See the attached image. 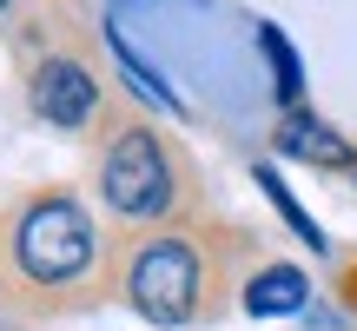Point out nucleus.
I'll use <instances>...</instances> for the list:
<instances>
[{
  "label": "nucleus",
  "mask_w": 357,
  "mask_h": 331,
  "mask_svg": "<svg viewBox=\"0 0 357 331\" xmlns=\"http://www.w3.org/2000/svg\"><path fill=\"white\" fill-rule=\"evenodd\" d=\"M93 258V232H86V212L66 199H40L33 212L20 219V265L33 279H73L79 265Z\"/></svg>",
  "instance_id": "1"
},
{
  "label": "nucleus",
  "mask_w": 357,
  "mask_h": 331,
  "mask_svg": "<svg viewBox=\"0 0 357 331\" xmlns=\"http://www.w3.org/2000/svg\"><path fill=\"white\" fill-rule=\"evenodd\" d=\"M192 298H199V258L185 245H172V239L146 245L139 265H132V305L153 325H178L192 311Z\"/></svg>",
  "instance_id": "2"
},
{
  "label": "nucleus",
  "mask_w": 357,
  "mask_h": 331,
  "mask_svg": "<svg viewBox=\"0 0 357 331\" xmlns=\"http://www.w3.org/2000/svg\"><path fill=\"white\" fill-rule=\"evenodd\" d=\"M106 199H113L126 219H153L159 205L172 199L166 153H159L153 133H126V140L106 153Z\"/></svg>",
  "instance_id": "3"
},
{
  "label": "nucleus",
  "mask_w": 357,
  "mask_h": 331,
  "mask_svg": "<svg viewBox=\"0 0 357 331\" xmlns=\"http://www.w3.org/2000/svg\"><path fill=\"white\" fill-rule=\"evenodd\" d=\"M93 73L79 60H47L33 73V113L47 119V126H86L93 119Z\"/></svg>",
  "instance_id": "4"
},
{
  "label": "nucleus",
  "mask_w": 357,
  "mask_h": 331,
  "mask_svg": "<svg viewBox=\"0 0 357 331\" xmlns=\"http://www.w3.org/2000/svg\"><path fill=\"white\" fill-rule=\"evenodd\" d=\"M245 305H252L258 318H284V311H298V305H305V272H291V265L258 272L252 292H245Z\"/></svg>",
  "instance_id": "5"
},
{
  "label": "nucleus",
  "mask_w": 357,
  "mask_h": 331,
  "mask_svg": "<svg viewBox=\"0 0 357 331\" xmlns=\"http://www.w3.org/2000/svg\"><path fill=\"white\" fill-rule=\"evenodd\" d=\"M278 146H284V153H298V159H318V166H344L351 159V146L337 140L331 126H318V119H291V126L278 133Z\"/></svg>",
  "instance_id": "6"
},
{
  "label": "nucleus",
  "mask_w": 357,
  "mask_h": 331,
  "mask_svg": "<svg viewBox=\"0 0 357 331\" xmlns=\"http://www.w3.org/2000/svg\"><path fill=\"white\" fill-rule=\"evenodd\" d=\"M113 53H119V66H126V80H132V87H139V93H153L159 106H172V87H166V80H159L153 66L139 60V53H132V40L119 34V27H113Z\"/></svg>",
  "instance_id": "7"
},
{
  "label": "nucleus",
  "mask_w": 357,
  "mask_h": 331,
  "mask_svg": "<svg viewBox=\"0 0 357 331\" xmlns=\"http://www.w3.org/2000/svg\"><path fill=\"white\" fill-rule=\"evenodd\" d=\"M258 47L271 53V66H278V93L291 100V93H298V60H291V47H284V34H278V27H258Z\"/></svg>",
  "instance_id": "8"
},
{
  "label": "nucleus",
  "mask_w": 357,
  "mask_h": 331,
  "mask_svg": "<svg viewBox=\"0 0 357 331\" xmlns=\"http://www.w3.org/2000/svg\"><path fill=\"white\" fill-rule=\"evenodd\" d=\"M258 179H265V192H271V199H278V212H284V219H291V226H298V239L324 245V239H318V226H311V219H305V212H298V205H291V192H284L278 179H271V172H258Z\"/></svg>",
  "instance_id": "9"
}]
</instances>
